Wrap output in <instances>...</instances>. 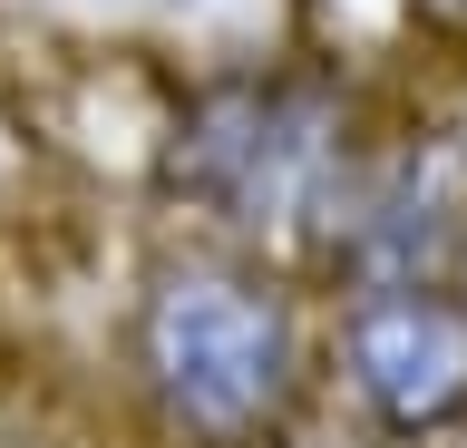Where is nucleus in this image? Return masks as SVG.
I'll list each match as a JSON object with an SVG mask.
<instances>
[{
  "instance_id": "obj_1",
  "label": "nucleus",
  "mask_w": 467,
  "mask_h": 448,
  "mask_svg": "<svg viewBox=\"0 0 467 448\" xmlns=\"http://www.w3.org/2000/svg\"><path fill=\"white\" fill-rule=\"evenodd\" d=\"M137 370L185 439L254 448L292 400V312L254 273L166 264L137 312Z\"/></svg>"
},
{
  "instance_id": "obj_2",
  "label": "nucleus",
  "mask_w": 467,
  "mask_h": 448,
  "mask_svg": "<svg viewBox=\"0 0 467 448\" xmlns=\"http://www.w3.org/2000/svg\"><path fill=\"white\" fill-rule=\"evenodd\" d=\"M321 166H331V137H321V108L283 89H234L214 98L175 156V176L195 185L204 205H224L234 224H273V214H302L321 195Z\"/></svg>"
},
{
  "instance_id": "obj_3",
  "label": "nucleus",
  "mask_w": 467,
  "mask_h": 448,
  "mask_svg": "<svg viewBox=\"0 0 467 448\" xmlns=\"http://www.w3.org/2000/svg\"><path fill=\"white\" fill-rule=\"evenodd\" d=\"M350 380L389 429H438L467 410V312L448 283H360L350 293Z\"/></svg>"
},
{
  "instance_id": "obj_4",
  "label": "nucleus",
  "mask_w": 467,
  "mask_h": 448,
  "mask_svg": "<svg viewBox=\"0 0 467 448\" xmlns=\"http://www.w3.org/2000/svg\"><path fill=\"white\" fill-rule=\"evenodd\" d=\"M458 224H467V166L448 147L409 156L389 176V195L370 205V224H360V283H438Z\"/></svg>"
},
{
  "instance_id": "obj_5",
  "label": "nucleus",
  "mask_w": 467,
  "mask_h": 448,
  "mask_svg": "<svg viewBox=\"0 0 467 448\" xmlns=\"http://www.w3.org/2000/svg\"><path fill=\"white\" fill-rule=\"evenodd\" d=\"M419 10H429L438 30H467V0H419Z\"/></svg>"
}]
</instances>
